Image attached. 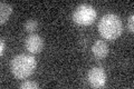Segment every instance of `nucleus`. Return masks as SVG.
Returning a JSON list of instances; mask_svg holds the SVG:
<instances>
[{"label":"nucleus","instance_id":"nucleus-6","mask_svg":"<svg viewBox=\"0 0 134 89\" xmlns=\"http://www.w3.org/2000/svg\"><path fill=\"white\" fill-rule=\"evenodd\" d=\"M92 51H93L94 56L96 58L103 59V58H105L108 54V46L106 42H104L103 40H97L92 46Z\"/></svg>","mask_w":134,"mask_h":89},{"label":"nucleus","instance_id":"nucleus-7","mask_svg":"<svg viewBox=\"0 0 134 89\" xmlns=\"http://www.w3.org/2000/svg\"><path fill=\"white\" fill-rule=\"evenodd\" d=\"M11 12H12L11 5H9L8 2H5V1L0 2V22H1V25H3L8 20Z\"/></svg>","mask_w":134,"mask_h":89},{"label":"nucleus","instance_id":"nucleus-8","mask_svg":"<svg viewBox=\"0 0 134 89\" xmlns=\"http://www.w3.org/2000/svg\"><path fill=\"white\" fill-rule=\"evenodd\" d=\"M37 27H38V22H37V20H35V19H29L25 22V29H26L28 32L36 30Z\"/></svg>","mask_w":134,"mask_h":89},{"label":"nucleus","instance_id":"nucleus-5","mask_svg":"<svg viewBox=\"0 0 134 89\" xmlns=\"http://www.w3.org/2000/svg\"><path fill=\"white\" fill-rule=\"evenodd\" d=\"M25 46L29 52L38 54L44 48V40L39 35L36 33H30L25 40Z\"/></svg>","mask_w":134,"mask_h":89},{"label":"nucleus","instance_id":"nucleus-2","mask_svg":"<svg viewBox=\"0 0 134 89\" xmlns=\"http://www.w3.org/2000/svg\"><path fill=\"white\" fill-rule=\"evenodd\" d=\"M36 59L29 55H18L11 60L10 68L17 78L25 79L29 77L36 69Z\"/></svg>","mask_w":134,"mask_h":89},{"label":"nucleus","instance_id":"nucleus-11","mask_svg":"<svg viewBox=\"0 0 134 89\" xmlns=\"http://www.w3.org/2000/svg\"><path fill=\"white\" fill-rule=\"evenodd\" d=\"M0 45H1V46H0V55L2 56V55H3V50H5V48H6V44H5V41H3V40H1V41H0Z\"/></svg>","mask_w":134,"mask_h":89},{"label":"nucleus","instance_id":"nucleus-1","mask_svg":"<svg viewBox=\"0 0 134 89\" xmlns=\"http://www.w3.org/2000/svg\"><path fill=\"white\" fill-rule=\"evenodd\" d=\"M122 30V21L116 15L107 14L98 22V31L105 39H116L121 36Z\"/></svg>","mask_w":134,"mask_h":89},{"label":"nucleus","instance_id":"nucleus-3","mask_svg":"<svg viewBox=\"0 0 134 89\" xmlns=\"http://www.w3.org/2000/svg\"><path fill=\"white\" fill-rule=\"evenodd\" d=\"M96 18V10L91 5H81L76 8L74 11L73 19L76 23L82 25V26H88L93 23Z\"/></svg>","mask_w":134,"mask_h":89},{"label":"nucleus","instance_id":"nucleus-9","mask_svg":"<svg viewBox=\"0 0 134 89\" xmlns=\"http://www.w3.org/2000/svg\"><path fill=\"white\" fill-rule=\"evenodd\" d=\"M38 87H39L38 84L35 81H26L20 85V88L21 89H37Z\"/></svg>","mask_w":134,"mask_h":89},{"label":"nucleus","instance_id":"nucleus-4","mask_svg":"<svg viewBox=\"0 0 134 89\" xmlns=\"http://www.w3.org/2000/svg\"><path fill=\"white\" fill-rule=\"evenodd\" d=\"M87 79H88V82L92 87L102 88L106 82V74L100 67H94L88 71Z\"/></svg>","mask_w":134,"mask_h":89},{"label":"nucleus","instance_id":"nucleus-10","mask_svg":"<svg viewBox=\"0 0 134 89\" xmlns=\"http://www.w3.org/2000/svg\"><path fill=\"white\" fill-rule=\"evenodd\" d=\"M127 27H129V30L133 32L134 31V16L131 15L129 17V20H127Z\"/></svg>","mask_w":134,"mask_h":89}]
</instances>
